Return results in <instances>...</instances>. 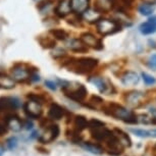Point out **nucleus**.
I'll return each instance as SVG.
<instances>
[{"label": "nucleus", "mask_w": 156, "mask_h": 156, "mask_svg": "<svg viewBox=\"0 0 156 156\" xmlns=\"http://www.w3.org/2000/svg\"><path fill=\"white\" fill-rule=\"evenodd\" d=\"M28 100H31V101L40 103V104H44L46 102V97L43 94H36V93H29L27 95Z\"/></svg>", "instance_id": "7c9ffc66"}, {"label": "nucleus", "mask_w": 156, "mask_h": 156, "mask_svg": "<svg viewBox=\"0 0 156 156\" xmlns=\"http://www.w3.org/2000/svg\"><path fill=\"white\" fill-rule=\"evenodd\" d=\"M112 2L109 0H96L95 1V8L97 10H99L100 12H107L111 9L112 7Z\"/></svg>", "instance_id": "bb28decb"}, {"label": "nucleus", "mask_w": 156, "mask_h": 156, "mask_svg": "<svg viewBox=\"0 0 156 156\" xmlns=\"http://www.w3.org/2000/svg\"><path fill=\"white\" fill-rule=\"evenodd\" d=\"M97 31L103 36H106V35L113 34L119 30V23L114 22L112 20H107V19H101L97 22Z\"/></svg>", "instance_id": "423d86ee"}, {"label": "nucleus", "mask_w": 156, "mask_h": 156, "mask_svg": "<svg viewBox=\"0 0 156 156\" xmlns=\"http://www.w3.org/2000/svg\"><path fill=\"white\" fill-rule=\"evenodd\" d=\"M150 137L151 138H156V129L150 131Z\"/></svg>", "instance_id": "37998d69"}, {"label": "nucleus", "mask_w": 156, "mask_h": 156, "mask_svg": "<svg viewBox=\"0 0 156 156\" xmlns=\"http://www.w3.org/2000/svg\"><path fill=\"white\" fill-rule=\"evenodd\" d=\"M67 111L61 106V105L57 104V103L53 102L49 107L48 110V117L52 120H59L62 117L66 115Z\"/></svg>", "instance_id": "ddd939ff"}, {"label": "nucleus", "mask_w": 156, "mask_h": 156, "mask_svg": "<svg viewBox=\"0 0 156 156\" xmlns=\"http://www.w3.org/2000/svg\"><path fill=\"white\" fill-rule=\"evenodd\" d=\"M34 1H36L38 4H40V3H42L43 1H45V0H34Z\"/></svg>", "instance_id": "de8ad7c7"}, {"label": "nucleus", "mask_w": 156, "mask_h": 156, "mask_svg": "<svg viewBox=\"0 0 156 156\" xmlns=\"http://www.w3.org/2000/svg\"><path fill=\"white\" fill-rule=\"evenodd\" d=\"M129 132L140 138H150V131L144 129H131Z\"/></svg>", "instance_id": "2f4dec72"}, {"label": "nucleus", "mask_w": 156, "mask_h": 156, "mask_svg": "<svg viewBox=\"0 0 156 156\" xmlns=\"http://www.w3.org/2000/svg\"><path fill=\"white\" fill-rule=\"evenodd\" d=\"M50 34L52 35V37L57 40H66L67 37H69V34L62 29H52L50 31Z\"/></svg>", "instance_id": "c756f323"}, {"label": "nucleus", "mask_w": 156, "mask_h": 156, "mask_svg": "<svg viewBox=\"0 0 156 156\" xmlns=\"http://www.w3.org/2000/svg\"><path fill=\"white\" fill-rule=\"evenodd\" d=\"M35 149L37 150L39 153H42V154H49V150L48 149H46L44 146H36L35 147Z\"/></svg>", "instance_id": "ea45409f"}, {"label": "nucleus", "mask_w": 156, "mask_h": 156, "mask_svg": "<svg viewBox=\"0 0 156 156\" xmlns=\"http://www.w3.org/2000/svg\"><path fill=\"white\" fill-rule=\"evenodd\" d=\"M45 86L47 87V88H49L50 90H52V91H55L56 90V86L57 85L54 83L53 81H45Z\"/></svg>", "instance_id": "4c0bfd02"}, {"label": "nucleus", "mask_w": 156, "mask_h": 156, "mask_svg": "<svg viewBox=\"0 0 156 156\" xmlns=\"http://www.w3.org/2000/svg\"><path fill=\"white\" fill-rule=\"evenodd\" d=\"M139 31L143 35H152L156 32V26L150 20H147L139 26Z\"/></svg>", "instance_id": "a878e982"}, {"label": "nucleus", "mask_w": 156, "mask_h": 156, "mask_svg": "<svg viewBox=\"0 0 156 156\" xmlns=\"http://www.w3.org/2000/svg\"><path fill=\"white\" fill-rule=\"evenodd\" d=\"M8 129H9V128H8L7 123L4 122V119L0 120V137L6 135L8 133Z\"/></svg>", "instance_id": "c9c22d12"}, {"label": "nucleus", "mask_w": 156, "mask_h": 156, "mask_svg": "<svg viewBox=\"0 0 156 156\" xmlns=\"http://www.w3.org/2000/svg\"><path fill=\"white\" fill-rule=\"evenodd\" d=\"M113 131L116 135L117 139L119 140V142L125 146V148H129L132 146V139L126 132H123L122 129H120L119 128H114Z\"/></svg>", "instance_id": "4be33fe9"}, {"label": "nucleus", "mask_w": 156, "mask_h": 156, "mask_svg": "<svg viewBox=\"0 0 156 156\" xmlns=\"http://www.w3.org/2000/svg\"><path fill=\"white\" fill-rule=\"evenodd\" d=\"M37 69H30L27 64L16 63L12 66L10 70L11 78L17 83H26L27 81H30V76L33 73H36Z\"/></svg>", "instance_id": "20e7f679"}, {"label": "nucleus", "mask_w": 156, "mask_h": 156, "mask_svg": "<svg viewBox=\"0 0 156 156\" xmlns=\"http://www.w3.org/2000/svg\"><path fill=\"white\" fill-rule=\"evenodd\" d=\"M88 125H89V120H87L84 115H76L73 119V129L78 132H83L84 129H88Z\"/></svg>", "instance_id": "393cba45"}, {"label": "nucleus", "mask_w": 156, "mask_h": 156, "mask_svg": "<svg viewBox=\"0 0 156 156\" xmlns=\"http://www.w3.org/2000/svg\"><path fill=\"white\" fill-rule=\"evenodd\" d=\"M102 144V146L104 147L105 152L110 156H120L123 153V151H125V146L117 139L114 131L112 136Z\"/></svg>", "instance_id": "39448f33"}, {"label": "nucleus", "mask_w": 156, "mask_h": 156, "mask_svg": "<svg viewBox=\"0 0 156 156\" xmlns=\"http://www.w3.org/2000/svg\"><path fill=\"white\" fill-rule=\"evenodd\" d=\"M109 1H111V2H114V1H115V0H109Z\"/></svg>", "instance_id": "09e8293b"}, {"label": "nucleus", "mask_w": 156, "mask_h": 156, "mask_svg": "<svg viewBox=\"0 0 156 156\" xmlns=\"http://www.w3.org/2000/svg\"><path fill=\"white\" fill-rule=\"evenodd\" d=\"M33 122L30 119H26L25 122H23V126H25L26 129H28V131H30V129H33Z\"/></svg>", "instance_id": "58836bf2"}, {"label": "nucleus", "mask_w": 156, "mask_h": 156, "mask_svg": "<svg viewBox=\"0 0 156 156\" xmlns=\"http://www.w3.org/2000/svg\"><path fill=\"white\" fill-rule=\"evenodd\" d=\"M89 82L92 83L94 86H95L100 93L102 94H107V95H110L115 92L114 90V87L112 83L108 80H105L103 78H100V76H91L89 79Z\"/></svg>", "instance_id": "0eeeda50"}, {"label": "nucleus", "mask_w": 156, "mask_h": 156, "mask_svg": "<svg viewBox=\"0 0 156 156\" xmlns=\"http://www.w3.org/2000/svg\"><path fill=\"white\" fill-rule=\"evenodd\" d=\"M72 5H70V0H61L59 3L57 4V6L55 7L54 12L57 16L64 17L67 14L70 13L72 11Z\"/></svg>", "instance_id": "dca6fc26"}, {"label": "nucleus", "mask_w": 156, "mask_h": 156, "mask_svg": "<svg viewBox=\"0 0 156 156\" xmlns=\"http://www.w3.org/2000/svg\"><path fill=\"white\" fill-rule=\"evenodd\" d=\"M4 152H5V148H4V146L0 145V156H3Z\"/></svg>", "instance_id": "c03bdc74"}, {"label": "nucleus", "mask_w": 156, "mask_h": 156, "mask_svg": "<svg viewBox=\"0 0 156 156\" xmlns=\"http://www.w3.org/2000/svg\"><path fill=\"white\" fill-rule=\"evenodd\" d=\"M81 146L83 147L85 150H87L88 152L92 153L95 155H102L105 152L104 147L101 145V143H92V142H83L81 144Z\"/></svg>", "instance_id": "f3484780"}, {"label": "nucleus", "mask_w": 156, "mask_h": 156, "mask_svg": "<svg viewBox=\"0 0 156 156\" xmlns=\"http://www.w3.org/2000/svg\"><path fill=\"white\" fill-rule=\"evenodd\" d=\"M90 0H70V5L73 12L83 14L89 8Z\"/></svg>", "instance_id": "a211bd4d"}, {"label": "nucleus", "mask_w": 156, "mask_h": 156, "mask_svg": "<svg viewBox=\"0 0 156 156\" xmlns=\"http://www.w3.org/2000/svg\"><path fill=\"white\" fill-rule=\"evenodd\" d=\"M86 106L88 108H91V109H94V110H98L100 108H103L104 106V100L103 98H101L100 96H97V95H93L91 96V98L89 99V101L86 104Z\"/></svg>", "instance_id": "b1692460"}, {"label": "nucleus", "mask_w": 156, "mask_h": 156, "mask_svg": "<svg viewBox=\"0 0 156 156\" xmlns=\"http://www.w3.org/2000/svg\"><path fill=\"white\" fill-rule=\"evenodd\" d=\"M98 64V60L95 58L91 57H82L79 59H76L75 61H69L66 66L69 69V70L75 72L76 73H88L95 69Z\"/></svg>", "instance_id": "f03ea898"}, {"label": "nucleus", "mask_w": 156, "mask_h": 156, "mask_svg": "<svg viewBox=\"0 0 156 156\" xmlns=\"http://www.w3.org/2000/svg\"><path fill=\"white\" fill-rule=\"evenodd\" d=\"M61 89H62V92L67 98L72 99L76 102L82 103L86 99V97L88 95L87 88L82 84H76V86L73 88L72 86V84L69 83V82L62 81Z\"/></svg>", "instance_id": "7ed1b4c3"}, {"label": "nucleus", "mask_w": 156, "mask_h": 156, "mask_svg": "<svg viewBox=\"0 0 156 156\" xmlns=\"http://www.w3.org/2000/svg\"><path fill=\"white\" fill-rule=\"evenodd\" d=\"M66 45L67 48H69L70 50L76 52H85L88 50V47L85 45L81 39H69L66 41Z\"/></svg>", "instance_id": "6ab92c4d"}, {"label": "nucleus", "mask_w": 156, "mask_h": 156, "mask_svg": "<svg viewBox=\"0 0 156 156\" xmlns=\"http://www.w3.org/2000/svg\"><path fill=\"white\" fill-rule=\"evenodd\" d=\"M16 87V81L11 76H8L6 73H0V89L9 90Z\"/></svg>", "instance_id": "412c9836"}, {"label": "nucleus", "mask_w": 156, "mask_h": 156, "mask_svg": "<svg viewBox=\"0 0 156 156\" xmlns=\"http://www.w3.org/2000/svg\"><path fill=\"white\" fill-rule=\"evenodd\" d=\"M81 40L83 41L84 44L87 47H92L94 49H102V42L101 40L96 38L94 35L90 34V33H84L81 36Z\"/></svg>", "instance_id": "4468645a"}, {"label": "nucleus", "mask_w": 156, "mask_h": 156, "mask_svg": "<svg viewBox=\"0 0 156 156\" xmlns=\"http://www.w3.org/2000/svg\"><path fill=\"white\" fill-rule=\"evenodd\" d=\"M20 100L16 97H0V113H10L20 107Z\"/></svg>", "instance_id": "9d476101"}, {"label": "nucleus", "mask_w": 156, "mask_h": 156, "mask_svg": "<svg viewBox=\"0 0 156 156\" xmlns=\"http://www.w3.org/2000/svg\"><path fill=\"white\" fill-rule=\"evenodd\" d=\"M38 42L40 43V45L42 46L43 48H46V49L54 48L55 45H56L55 40L52 37H49V36L39 37V38H38Z\"/></svg>", "instance_id": "cd10ccee"}, {"label": "nucleus", "mask_w": 156, "mask_h": 156, "mask_svg": "<svg viewBox=\"0 0 156 156\" xmlns=\"http://www.w3.org/2000/svg\"><path fill=\"white\" fill-rule=\"evenodd\" d=\"M84 20L88 23H97L99 20H101V12L97 10L96 8L93 9H88L83 13Z\"/></svg>", "instance_id": "5701e85b"}, {"label": "nucleus", "mask_w": 156, "mask_h": 156, "mask_svg": "<svg viewBox=\"0 0 156 156\" xmlns=\"http://www.w3.org/2000/svg\"><path fill=\"white\" fill-rule=\"evenodd\" d=\"M4 122L7 123L9 129H11V131H13V132H20L23 126V122H22V119H20L16 114H14L12 112L5 114Z\"/></svg>", "instance_id": "9b49d317"}, {"label": "nucleus", "mask_w": 156, "mask_h": 156, "mask_svg": "<svg viewBox=\"0 0 156 156\" xmlns=\"http://www.w3.org/2000/svg\"><path fill=\"white\" fill-rule=\"evenodd\" d=\"M138 11L140 12V14H142L144 16H148L154 12V7L151 4L148 3H143L138 7Z\"/></svg>", "instance_id": "c85d7f7f"}, {"label": "nucleus", "mask_w": 156, "mask_h": 156, "mask_svg": "<svg viewBox=\"0 0 156 156\" xmlns=\"http://www.w3.org/2000/svg\"><path fill=\"white\" fill-rule=\"evenodd\" d=\"M144 96H145V93L141 92V91H132V92L126 94L125 97V100L129 106L138 107V106H140L141 103H142Z\"/></svg>", "instance_id": "f8f14e48"}, {"label": "nucleus", "mask_w": 156, "mask_h": 156, "mask_svg": "<svg viewBox=\"0 0 156 156\" xmlns=\"http://www.w3.org/2000/svg\"><path fill=\"white\" fill-rule=\"evenodd\" d=\"M23 111H25L26 115H27L29 119H40L43 113L42 104L31 101V100H28V101L23 104Z\"/></svg>", "instance_id": "1a4fd4ad"}, {"label": "nucleus", "mask_w": 156, "mask_h": 156, "mask_svg": "<svg viewBox=\"0 0 156 156\" xmlns=\"http://www.w3.org/2000/svg\"><path fill=\"white\" fill-rule=\"evenodd\" d=\"M148 64H149V66L151 67V69L156 70V54H152L151 56L149 57Z\"/></svg>", "instance_id": "e433bc0d"}, {"label": "nucleus", "mask_w": 156, "mask_h": 156, "mask_svg": "<svg viewBox=\"0 0 156 156\" xmlns=\"http://www.w3.org/2000/svg\"><path fill=\"white\" fill-rule=\"evenodd\" d=\"M138 122L144 123V125H150V123H152V116H149L147 114L138 115Z\"/></svg>", "instance_id": "f704fd0d"}, {"label": "nucleus", "mask_w": 156, "mask_h": 156, "mask_svg": "<svg viewBox=\"0 0 156 156\" xmlns=\"http://www.w3.org/2000/svg\"><path fill=\"white\" fill-rule=\"evenodd\" d=\"M148 20H150V22H152V23L156 26V16H153L152 17H150V19H149Z\"/></svg>", "instance_id": "a18cd8bd"}, {"label": "nucleus", "mask_w": 156, "mask_h": 156, "mask_svg": "<svg viewBox=\"0 0 156 156\" xmlns=\"http://www.w3.org/2000/svg\"><path fill=\"white\" fill-rule=\"evenodd\" d=\"M151 154L152 156H156V144L154 146H153V148H152V152H151Z\"/></svg>", "instance_id": "49530a36"}, {"label": "nucleus", "mask_w": 156, "mask_h": 156, "mask_svg": "<svg viewBox=\"0 0 156 156\" xmlns=\"http://www.w3.org/2000/svg\"><path fill=\"white\" fill-rule=\"evenodd\" d=\"M122 84L123 86L126 87H132V86H136V85L139 83L140 81V78H139V75L135 72H126L122 76Z\"/></svg>", "instance_id": "2eb2a0df"}, {"label": "nucleus", "mask_w": 156, "mask_h": 156, "mask_svg": "<svg viewBox=\"0 0 156 156\" xmlns=\"http://www.w3.org/2000/svg\"><path fill=\"white\" fill-rule=\"evenodd\" d=\"M144 3H148V4H154L156 3V0H143Z\"/></svg>", "instance_id": "79ce46f5"}, {"label": "nucleus", "mask_w": 156, "mask_h": 156, "mask_svg": "<svg viewBox=\"0 0 156 156\" xmlns=\"http://www.w3.org/2000/svg\"><path fill=\"white\" fill-rule=\"evenodd\" d=\"M105 114L109 115L111 117L126 123H129V125H135L138 123V115L134 111L129 110L128 108L123 107L122 105L119 104L115 102H110L108 104L104 105L102 108Z\"/></svg>", "instance_id": "f257e3e1"}, {"label": "nucleus", "mask_w": 156, "mask_h": 156, "mask_svg": "<svg viewBox=\"0 0 156 156\" xmlns=\"http://www.w3.org/2000/svg\"><path fill=\"white\" fill-rule=\"evenodd\" d=\"M142 78H143L144 83H145L147 86H152V85H154L156 83L154 76H150L149 73H142Z\"/></svg>", "instance_id": "473e14b6"}, {"label": "nucleus", "mask_w": 156, "mask_h": 156, "mask_svg": "<svg viewBox=\"0 0 156 156\" xmlns=\"http://www.w3.org/2000/svg\"><path fill=\"white\" fill-rule=\"evenodd\" d=\"M60 134V129L59 126L55 123H51L48 128L45 129V132H44L43 135H41L40 137H38V141L42 144V145H45V144H50L51 142H53L54 140H56L58 136Z\"/></svg>", "instance_id": "6e6552de"}, {"label": "nucleus", "mask_w": 156, "mask_h": 156, "mask_svg": "<svg viewBox=\"0 0 156 156\" xmlns=\"http://www.w3.org/2000/svg\"><path fill=\"white\" fill-rule=\"evenodd\" d=\"M134 1H135V0H122V3L123 5H125L126 7L129 8V7L133 6Z\"/></svg>", "instance_id": "a19ab883"}, {"label": "nucleus", "mask_w": 156, "mask_h": 156, "mask_svg": "<svg viewBox=\"0 0 156 156\" xmlns=\"http://www.w3.org/2000/svg\"><path fill=\"white\" fill-rule=\"evenodd\" d=\"M6 147L8 150L12 151L17 147V138L16 137H10L6 140Z\"/></svg>", "instance_id": "72a5a7b5"}, {"label": "nucleus", "mask_w": 156, "mask_h": 156, "mask_svg": "<svg viewBox=\"0 0 156 156\" xmlns=\"http://www.w3.org/2000/svg\"><path fill=\"white\" fill-rule=\"evenodd\" d=\"M66 136L69 139V142H72L73 144H76V145H81L84 142V137L81 134V132H78L75 129H67L66 132Z\"/></svg>", "instance_id": "aec40b11"}]
</instances>
